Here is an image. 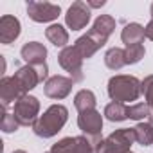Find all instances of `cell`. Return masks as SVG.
<instances>
[{
  "label": "cell",
  "mask_w": 153,
  "mask_h": 153,
  "mask_svg": "<svg viewBox=\"0 0 153 153\" xmlns=\"http://www.w3.org/2000/svg\"><path fill=\"white\" fill-rule=\"evenodd\" d=\"M149 123L153 124V108H151V115H149Z\"/></svg>",
  "instance_id": "obj_31"
},
{
  "label": "cell",
  "mask_w": 153,
  "mask_h": 153,
  "mask_svg": "<svg viewBox=\"0 0 153 153\" xmlns=\"http://www.w3.org/2000/svg\"><path fill=\"white\" fill-rule=\"evenodd\" d=\"M49 67H47V63H43V65H36V67H33V65H25V67H22V68H18L16 72H15V79L18 81V85L22 87V90L25 92V94H29L33 88H36L40 83H43V81H47L49 78Z\"/></svg>",
  "instance_id": "obj_4"
},
{
  "label": "cell",
  "mask_w": 153,
  "mask_h": 153,
  "mask_svg": "<svg viewBox=\"0 0 153 153\" xmlns=\"http://www.w3.org/2000/svg\"><path fill=\"white\" fill-rule=\"evenodd\" d=\"M22 33L20 20L13 15H4L0 18V43L11 45Z\"/></svg>",
  "instance_id": "obj_14"
},
{
  "label": "cell",
  "mask_w": 153,
  "mask_h": 153,
  "mask_svg": "<svg viewBox=\"0 0 153 153\" xmlns=\"http://www.w3.org/2000/svg\"><path fill=\"white\" fill-rule=\"evenodd\" d=\"M130 153H131V151H130Z\"/></svg>",
  "instance_id": "obj_33"
},
{
  "label": "cell",
  "mask_w": 153,
  "mask_h": 153,
  "mask_svg": "<svg viewBox=\"0 0 153 153\" xmlns=\"http://www.w3.org/2000/svg\"><path fill=\"white\" fill-rule=\"evenodd\" d=\"M68 121V110L63 105H51L33 124V131L34 135L42 137V139H51L54 135H58V131H61V128L67 124Z\"/></svg>",
  "instance_id": "obj_1"
},
{
  "label": "cell",
  "mask_w": 153,
  "mask_h": 153,
  "mask_svg": "<svg viewBox=\"0 0 153 153\" xmlns=\"http://www.w3.org/2000/svg\"><path fill=\"white\" fill-rule=\"evenodd\" d=\"M135 130V140L140 144V146H149L153 144V124L151 123H137V126L133 128Z\"/></svg>",
  "instance_id": "obj_22"
},
{
  "label": "cell",
  "mask_w": 153,
  "mask_h": 153,
  "mask_svg": "<svg viewBox=\"0 0 153 153\" xmlns=\"http://www.w3.org/2000/svg\"><path fill=\"white\" fill-rule=\"evenodd\" d=\"M135 140L133 128H121L112 131L106 139H103L96 146V153H130Z\"/></svg>",
  "instance_id": "obj_3"
},
{
  "label": "cell",
  "mask_w": 153,
  "mask_h": 153,
  "mask_svg": "<svg viewBox=\"0 0 153 153\" xmlns=\"http://www.w3.org/2000/svg\"><path fill=\"white\" fill-rule=\"evenodd\" d=\"M72 87H74V81L70 79V78H67V76H52V78H49L47 81H45V85H43V92H45V96L47 97H51V99H65L68 94H70V90H72Z\"/></svg>",
  "instance_id": "obj_12"
},
{
  "label": "cell",
  "mask_w": 153,
  "mask_h": 153,
  "mask_svg": "<svg viewBox=\"0 0 153 153\" xmlns=\"http://www.w3.org/2000/svg\"><path fill=\"white\" fill-rule=\"evenodd\" d=\"M83 58L81 54L74 49V45H68L65 49H61V52L58 54V63L59 67L68 72L70 76V79L74 83H78V81H83Z\"/></svg>",
  "instance_id": "obj_6"
},
{
  "label": "cell",
  "mask_w": 153,
  "mask_h": 153,
  "mask_svg": "<svg viewBox=\"0 0 153 153\" xmlns=\"http://www.w3.org/2000/svg\"><path fill=\"white\" fill-rule=\"evenodd\" d=\"M61 7L58 4H51V2H38V0H31L27 4V15L33 22L36 24H47L52 22L59 16Z\"/></svg>",
  "instance_id": "obj_9"
},
{
  "label": "cell",
  "mask_w": 153,
  "mask_h": 153,
  "mask_svg": "<svg viewBox=\"0 0 153 153\" xmlns=\"http://www.w3.org/2000/svg\"><path fill=\"white\" fill-rule=\"evenodd\" d=\"M90 16H92V13H90L88 4L78 0V2H74V4L68 7V11H67V15H65V24H67V27L72 29V31H81V29H85V27L88 25Z\"/></svg>",
  "instance_id": "obj_10"
},
{
  "label": "cell",
  "mask_w": 153,
  "mask_h": 153,
  "mask_svg": "<svg viewBox=\"0 0 153 153\" xmlns=\"http://www.w3.org/2000/svg\"><path fill=\"white\" fill-rule=\"evenodd\" d=\"M20 56L27 65H33V67L47 63V49L40 42H27L20 49Z\"/></svg>",
  "instance_id": "obj_15"
},
{
  "label": "cell",
  "mask_w": 153,
  "mask_h": 153,
  "mask_svg": "<svg viewBox=\"0 0 153 153\" xmlns=\"http://www.w3.org/2000/svg\"><path fill=\"white\" fill-rule=\"evenodd\" d=\"M106 92L110 96L112 101L115 103H130V101H137L142 94V81L137 79L135 76H126V74H119L114 76L108 81Z\"/></svg>",
  "instance_id": "obj_2"
},
{
  "label": "cell",
  "mask_w": 153,
  "mask_h": 153,
  "mask_svg": "<svg viewBox=\"0 0 153 153\" xmlns=\"http://www.w3.org/2000/svg\"><path fill=\"white\" fill-rule=\"evenodd\" d=\"M146 54V49L144 45H131V47H126L124 49V59H126V65H135L139 63Z\"/></svg>",
  "instance_id": "obj_24"
},
{
  "label": "cell",
  "mask_w": 153,
  "mask_h": 153,
  "mask_svg": "<svg viewBox=\"0 0 153 153\" xmlns=\"http://www.w3.org/2000/svg\"><path fill=\"white\" fill-rule=\"evenodd\" d=\"M105 65H106L110 70H121V68L126 65L124 49H121V47H112V49H108L106 54H105Z\"/></svg>",
  "instance_id": "obj_21"
},
{
  "label": "cell",
  "mask_w": 153,
  "mask_h": 153,
  "mask_svg": "<svg viewBox=\"0 0 153 153\" xmlns=\"http://www.w3.org/2000/svg\"><path fill=\"white\" fill-rule=\"evenodd\" d=\"M108 121H112V123H123V121H126L128 119V106L124 105V103H115V101H112V103H108L106 106H105V114H103Z\"/></svg>",
  "instance_id": "obj_20"
},
{
  "label": "cell",
  "mask_w": 153,
  "mask_h": 153,
  "mask_svg": "<svg viewBox=\"0 0 153 153\" xmlns=\"http://www.w3.org/2000/svg\"><path fill=\"white\" fill-rule=\"evenodd\" d=\"M13 115L16 117L20 126H33L36 123V119L40 117V101H38V97L29 96V94L20 97L15 103Z\"/></svg>",
  "instance_id": "obj_5"
},
{
  "label": "cell",
  "mask_w": 153,
  "mask_h": 153,
  "mask_svg": "<svg viewBox=\"0 0 153 153\" xmlns=\"http://www.w3.org/2000/svg\"><path fill=\"white\" fill-rule=\"evenodd\" d=\"M149 115H151V106L148 103H135L128 106V119L142 123L144 119H149Z\"/></svg>",
  "instance_id": "obj_23"
},
{
  "label": "cell",
  "mask_w": 153,
  "mask_h": 153,
  "mask_svg": "<svg viewBox=\"0 0 153 153\" xmlns=\"http://www.w3.org/2000/svg\"><path fill=\"white\" fill-rule=\"evenodd\" d=\"M25 92L15 79V76H4L0 79V101H2V108L7 110L11 105H15L20 97H24Z\"/></svg>",
  "instance_id": "obj_11"
},
{
  "label": "cell",
  "mask_w": 153,
  "mask_h": 153,
  "mask_svg": "<svg viewBox=\"0 0 153 153\" xmlns=\"http://www.w3.org/2000/svg\"><path fill=\"white\" fill-rule=\"evenodd\" d=\"M105 43H106V42H105L103 38H99L97 34H94L92 31H88L87 34H83V36H79L78 40H76L74 49L81 54L83 59H88V58H92Z\"/></svg>",
  "instance_id": "obj_13"
},
{
  "label": "cell",
  "mask_w": 153,
  "mask_h": 153,
  "mask_svg": "<svg viewBox=\"0 0 153 153\" xmlns=\"http://www.w3.org/2000/svg\"><path fill=\"white\" fill-rule=\"evenodd\" d=\"M78 126L83 131V135L92 140L94 146H97L103 140L101 139V131H103V115H101V112H97V110L81 112L78 115Z\"/></svg>",
  "instance_id": "obj_7"
},
{
  "label": "cell",
  "mask_w": 153,
  "mask_h": 153,
  "mask_svg": "<svg viewBox=\"0 0 153 153\" xmlns=\"http://www.w3.org/2000/svg\"><path fill=\"white\" fill-rule=\"evenodd\" d=\"M45 36H47V40H49L54 47H61V49L68 47V45H67V43H68V33H67V29H65L63 25H59V24L49 25V27L45 29Z\"/></svg>",
  "instance_id": "obj_18"
},
{
  "label": "cell",
  "mask_w": 153,
  "mask_h": 153,
  "mask_svg": "<svg viewBox=\"0 0 153 153\" xmlns=\"http://www.w3.org/2000/svg\"><path fill=\"white\" fill-rule=\"evenodd\" d=\"M142 94H144L146 103L153 108V74L146 76L142 79Z\"/></svg>",
  "instance_id": "obj_26"
},
{
  "label": "cell",
  "mask_w": 153,
  "mask_h": 153,
  "mask_svg": "<svg viewBox=\"0 0 153 153\" xmlns=\"http://www.w3.org/2000/svg\"><path fill=\"white\" fill-rule=\"evenodd\" d=\"M114 29H115V20L110 15H99L96 18V22H94V25L90 27V31L94 34H97L99 38H103L105 42H108V38L114 33Z\"/></svg>",
  "instance_id": "obj_17"
},
{
  "label": "cell",
  "mask_w": 153,
  "mask_h": 153,
  "mask_svg": "<svg viewBox=\"0 0 153 153\" xmlns=\"http://www.w3.org/2000/svg\"><path fill=\"white\" fill-rule=\"evenodd\" d=\"M96 103H97L96 94L92 90H87V88L79 90L74 96V106H76V110H78L79 114L81 112H88V110H96Z\"/></svg>",
  "instance_id": "obj_19"
},
{
  "label": "cell",
  "mask_w": 153,
  "mask_h": 153,
  "mask_svg": "<svg viewBox=\"0 0 153 153\" xmlns=\"http://www.w3.org/2000/svg\"><path fill=\"white\" fill-rule=\"evenodd\" d=\"M51 153H96V146L85 135L79 137H65L52 144Z\"/></svg>",
  "instance_id": "obj_8"
},
{
  "label": "cell",
  "mask_w": 153,
  "mask_h": 153,
  "mask_svg": "<svg viewBox=\"0 0 153 153\" xmlns=\"http://www.w3.org/2000/svg\"><path fill=\"white\" fill-rule=\"evenodd\" d=\"M149 13H151V20H153V2H151V7H149Z\"/></svg>",
  "instance_id": "obj_29"
},
{
  "label": "cell",
  "mask_w": 153,
  "mask_h": 153,
  "mask_svg": "<svg viewBox=\"0 0 153 153\" xmlns=\"http://www.w3.org/2000/svg\"><path fill=\"white\" fill-rule=\"evenodd\" d=\"M88 4V7L92 9V7H103L105 6V0H101V2H87Z\"/></svg>",
  "instance_id": "obj_28"
},
{
  "label": "cell",
  "mask_w": 153,
  "mask_h": 153,
  "mask_svg": "<svg viewBox=\"0 0 153 153\" xmlns=\"http://www.w3.org/2000/svg\"><path fill=\"white\" fill-rule=\"evenodd\" d=\"M0 128H2L4 133H15V131L20 128V124H18V121H16V117H15L13 114L4 112L2 121H0Z\"/></svg>",
  "instance_id": "obj_25"
},
{
  "label": "cell",
  "mask_w": 153,
  "mask_h": 153,
  "mask_svg": "<svg viewBox=\"0 0 153 153\" xmlns=\"http://www.w3.org/2000/svg\"><path fill=\"white\" fill-rule=\"evenodd\" d=\"M13 153H27V151H24V149H15Z\"/></svg>",
  "instance_id": "obj_30"
},
{
  "label": "cell",
  "mask_w": 153,
  "mask_h": 153,
  "mask_svg": "<svg viewBox=\"0 0 153 153\" xmlns=\"http://www.w3.org/2000/svg\"><path fill=\"white\" fill-rule=\"evenodd\" d=\"M146 38V33H144V27L140 24H126L123 33H121V40L126 47H131V45H140Z\"/></svg>",
  "instance_id": "obj_16"
},
{
  "label": "cell",
  "mask_w": 153,
  "mask_h": 153,
  "mask_svg": "<svg viewBox=\"0 0 153 153\" xmlns=\"http://www.w3.org/2000/svg\"><path fill=\"white\" fill-rule=\"evenodd\" d=\"M45 153H51V151H45Z\"/></svg>",
  "instance_id": "obj_32"
},
{
  "label": "cell",
  "mask_w": 153,
  "mask_h": 153,
  "mask_svg": "<svg viewBox=\"0 0 153 153\" xmlns=\"http://www.w3.org/2000/svg\"><path fill=\"white\" fill-rule=\"evenodd\" d=\"M144 33H146V38L153 42V20H149V22H148V25L144 27Z\"/></svg>",
  "instance_id": "obj_27"
}]
</instances>
